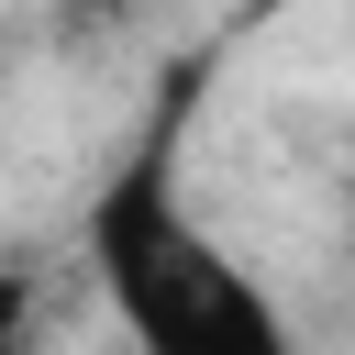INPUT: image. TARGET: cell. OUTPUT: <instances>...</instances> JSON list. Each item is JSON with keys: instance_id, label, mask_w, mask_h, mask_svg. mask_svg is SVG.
Instances as JSON below:
<instances>
[{"instance_id": "1", "label": "cell", "mask_w": 355, "mask_h": 355, "mask_svg": "<svg viewBox=\"0 0 355 355\" xmlns=\"http://www.w3.org/2000/svg\"><path fill=\"white\" fill-rule=\"evenodd\" d=\"M178 122H189V100H166L78 211V244H89V277H100L122 344L133 355H300L277 288L189 211Z\"/></svg>"}, {"instance_id": "2", "label": "cell", "mask_w": 355, "mask_h": 355, "mask_svg": "<svg viewBox=\"0 0 355 355\" xmlns=\"http://www.w3.org/2000/svg\"><path fill=\"white\" fill-rule=\"evenodd\" d=\"M22 311H33V266H0V355H22Z\"/></svg>"}, {"instance_id": "3", "label": "cell", "mask_w": 355, "mask_h": 355, "mask_svg": "<svg viewBox=\"0 0 355 355\" xmlns=\"http://www.w3.org/2000/svg\"><path fill=\"white\" fill-rule=\"evenodd\" d=\"M0 67H11V44H0Z\"/></svg>"}]
</instances>
